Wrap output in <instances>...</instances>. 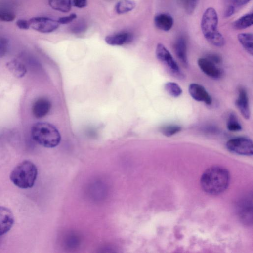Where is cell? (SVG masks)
Returning <instances> with one entry per match:
<instances>
[{"mask_svg": "<svg viewBox=\"0 0 253 253\" xmlns=\"http://www.w3.org/2000/svg\"><path fill=\"white\" fill-rule=\"evenodd\" d=\"M197 63L202 72L208 76L215 79L221 77L222 72L221 69L216 64L207 58H200Z\"/></svg>", "mask_w": 253, "mask_h": 253, "instance_id": "obj_8", "label": "cell"}, {"mask_svg": "<svg viewBox=\"0 0 253 253\" xmlns=\"http://www.w3.org/2000/svg\"><path fill=\"white\" fill-rule=\"evenodd\" d=\"M15 17V13L11 8L5 5H0V21L11 22Z\"/></svg>", "mask_w": 253, "mask_h": 253, "instance_id": "obj_21", "label": "cell"}, {"mask_svg": "<svg viewBox=\"0 0 253 253\" xmlns=\"http://www.w3.org/2000/svg\"><path fill=\"white\" fill-rule=\"evenodd\" d=\"M6 67L10 73L17 78H23L27 72L25 65L16 59L8 62L6 64Z\"/></svg>", "mask_w": 253, "mask_h": 253, "instance_id": "obj_15", "label": "cell"}, {"mask_svg": "<svg viewBox=\"0 0 253 253\" xmlns=\"http://www.w3.org/2000/svg\"><path fill=\"white\" fill-rule=\"evenodd\" d=\"M16 24L19 29L22 30H28L30 28L29 21L25 19L18 20Z\"/></svg>", "mask_w": 253, "mask_h": 253, "instance_id": "obj_28", "label": "cell"}, {"mask_svg": "<svg viewBox=\"0 0 253 253\" xmlns=\"http://www.w3.org/2000/svg\"><path fill=\"white\" fill-rule=\"evenodd\" d=\"M188 91L194 100L203 102L207 105L211 104V96L202 85L196 83H192L189 85Z\"/></svg>", "mask_w": 253, "mask_h": 253, "instance_id": "obj_9", "label": "cell"}, {"mask_svg": "<svg viewBox=\"0 0 253 253\" xmlns=\"http://www.w3.org/2000/svg\"><path fill=\"white\" fill-rule=\"evenodd\" d=\"M218 17L213 7H208L204 12L201 22V28L205 39L208 41L218 32Z\"/></svg>", "mask_w": 253, "mask_h": 253, "instance_id": "obj_5", "label": "cell"}, {"mask_svg": "<svg viewBox=\"0 0 253 253\" xmlns=\"http://www.w3.org/2000/svg\"><path fill=\"white\" fill-rule=\"evenodd\" d=\"M132 40V36L127 32H120L108 35L105 38V42L112 46H120L127 43Z\"/></svg>", "mask_w": 253, "mask_h": 253, "instance_id": "obj_13", "label": "cell"}, {"mask_svg": "<svg viewBox=\"0 0 253 253\" xmlns=\"http://www.w3.org/2000/svg\"><path fill=\"white\" fill-rule=\"evenodd\" d=\"M251 0H234V3L236 6L240 7L246 4Z\"/></svg>", "mask_w": 253, "mask_h": 253, "instance_id": "obj_32", "label": "cell"}, {"mask_svg": "<svg viewBox=\"0 0 253 253\" xmlns=\"http://www.w3.org/2000/svg\"><path fill=\"white\" fill-rule=\"evenodd\" d=\"M73 5L77 8L85 7L87 4V0H73Z\"/></svg>", "mask_w": 253, "mask_h": 253, "instance_id": "obj_30", "label": "cell"}, {"mask_svg": "<svg viewBox=\"0 0 253 253\" xmlns=\"http://www.w3.org/2000/svg\"><path fill=\"white\" fill-rule=\"evenodd\" d=\"M9 42L5 37L0 36V58H2L7 53L8 49Z\"/></svg>", "mask_w": 253, "mask_h": 253, "instance_id": "obj_26", "label": "cell"}, {"mask_svg": "<svg viewBox=\"0 0 253 253\" xmlns=\"http://www.w3.org/2000/svg\"><path fill=\"white\" fill-rule=\"evenodd\" d=\"M237 38L246 51L253 55V36L252 33H239Z\"/></svg>", "mask_w": 253, "mask_h": 253, "instance_id": "obj_17", "label": "cell"}, {"mask_svg": "<svg viewBox=\"0 0 253 253\" xmlns=\"http://www.w3.org/2000/svg\"><path fill=\"white\" fill-rule=\"evenodd\" d=\"M51 106V103L47 98H39L34 102L32 105V114L36 118H42L48 113Z\"/></svg>", "mask_w": 253, "mask_h": 253, "instance_id": "obj_11", "label": "cell"}, {"mask_svg": "<svg viewBox=\"0 0 253 253\" xmlns=\"http://www.w3.org/2000/svg\"><path fill=\"white\" fill-rule=\"evenodd\" d=\"M14 222L12 211L6 207L0 206V236L8 232Z\"/></svg>", "mask_w": 253, "mask_h": 253, "instance_id": "obj_10", "label": "cell"}, {"mask_svg": "<svg viewBox=\"0 0 253 253\" xmlns=\"http://www.w3.org/2000/svg\"><path fill=\"white\" fill-rule=\"evenodd\" d=\"M48 4L53 9L63 13L69 12L72 7L71 0H48Z\"/></svg>", "mask_w": 253, "mask_h": 253, "instance_id": "obj_18", "label": "cell"}, {"mask_svg": "<svg viewBox=\"0 0 253 253\" xmlns=\"http://www.w3.org/2000/svg\"><path fill=\"white\" fill-rule=\"evenodd\" d=\"M157 59L165 66L167 71L177 79H182L184 75L172 56L162 43H158L156 48Z\"/></svg>", "mask_w": 253, "mask_h": 253, "instance_id": "obj_4", "label": "cell"}, {"mask_svg": "<svg viewBox=\"0 0 253 253\" xmlns=\"http://www.w3.org/2000/svg\"><path fill=\"white\" fill-rule=\"evenodd\" d=\"M38 175V169L35 165L28 160L19 163L12 170L10 179L12 183L22 189L33 187Z\"/></svg>", "mask_w": 253, "mask_h": 253, "instance_id": "obj_3", "label": "cell"}, {"mask_svg": "<svg viewBox=\"0 0 253 253\" xmlns=\"http://www.w3.org/2000/svg\"><path fill=\"white\" fill-rule=\"evenodd\" d=\"M77 18V15L75 13H72L67 16H64L59 18L57 21L59 24H67L71 23Z\"/></svg>", "mask_w": 253, "mask_h": 253, "instance_id": "obj_27", "label": "cell"}, {"mask_svg": "<svg viewBox=\"0 0 253 253\" xmlns=\"http://www.w3.org/2000/svg\"><path fill=\"white\" fill-rule=\"evenodd\" d=\"M181 127L178 125H170L163 126L161 128V132L165 136L170 137L178 133Z\"/></svg>", "mask_w": 253, "mask_h": 253, "instance_id": "obj_24", "label": "cell"}, {"mask_svg": "<svg viewBox=\"0 0 253 253\" xmlns=\"http://www.w3.org/2000/svg\"><path fill=\"white\" fill-rule=\"evenodd\" d=\"M227 149L231 152L244 156H252L253 154L252 140L243 137L229 140L226 144Z\"/></svg>", "mask_w": 253, "mask_h": 253, "instance_id": "obj_6", "label": "cell"}, {"mask_svg": "<svg viewBox=\"0 0 253 253\" xmlns=\"http://www.w3.org/2000/svg\"><path fill=\"white\" fill-rule=\"evenodd\" d=\"M175 55L180 62L184 66L188 65L187 55V44L185 39L183 37H179L174 45Z\"/></svg>", "mask_w": 253, "mask_h": 253, "instance_id": "obj_14", "label": "cell"}, {"mask_svg": "<svg viewBox=\"0 0 253 253\" xmlns=\"http://www.w3.org/2000/svg\"><path fill=\"white\" fill-rule=\"evenodd\" d=\"M136 6L132 0H121L115 6V10L118 14H123L132 10Z\"/></svg>", "mask_w": 253, "mask_h": 253, "instance_id": "obj_19", "label": "cell"}, {"mask_svg": "<svg viewBox=\"0 0 253 253\" xmlns=\"http://www.w3.org/2000/svg\"><path fill=\"white\" fill-rule=\"evenodd\" d=\"M154 24L156 27L164 31H169L173 25V19L169 14L159 13L154 18Z\"/></svg>", "mask_w": 253, "mask_h": 253, "instance_id": "obj_16", "label": "cell"}, {"mask_svg": "<svg viewBox=\"0 0 253 253\" xmlns=\"http://www.w3.org/2000/svg\"><path fill=\"white\" fill-rule=\"evenodd\" d=\"M253 23V14H247L241 17L233 23L234 28L238 30L244 29L251 26Z\"/></svg>", "mask_w": 253, "mask_h": 253, "instance_id": "obj_20", "label": "cell"}, {"mask_svg": "<svg viewBox=\"0 0 253 253\" xmlns=\"http://www.w3.org/2000/svg\"><path fill=\"white\" fill-rule=\"evenodd\" d=\"M183 5L186 12L192 14L195 10L197 5V0H180Z\"/></svg>", "mask_w": 253, "mask_h": 253, "instance_id": "obj_25", "label": "cell"}, {"mask_svg": "<svg viewBox=\"0 0 253 253\" xmlns=\"http://www.w3.org/2000/svg\"><path fill=\"white\" fill-rule=\"evenodd\" d=\"M235 105L246 119L250 117V110L247 92L245 88L240 87L238 90V97L235 101Z\"/></svg>", "mask_w": 253, "mask_h": 253, "instance_id": "obj_12", "label": "cell"}, {"mask_svg": "<svg viewBox=\"0 0 253 253\" xmlns=\"http://www.w3.org/2000/svg\"><path fill=\"white\" fill-rule=\"evenodd\" d=\"M230 182V173L225 168L213 166L208 168L202 174L200 185L203 190L210 195L224 192Z\"/></svg>", "mask_w": 253, "mask_h": 253, "instance_id": "obj_1", "label": "cell"}, {"mask_svg": "<svg viewBox=\"0 0 253 253\" xmlns=\"http://www.w3.org/2000/svg\"><path fill=\"white\" fill-rule=\"evenodd\" d=\"M33 139L40 145L46 148H53L60 142L61 135L53 125L47 122H37L31 130Z\"/></svg>", "mask_w": 253, "mask_h": 253, "instance_id": "obj_2", "label": "cell"}, {"mask_svg": "<svg viewBox=\"0 0 253 253\" xmlns=\"http://www.w3.org/2000/svg\"><path fill=\"white\" fill-rule=\"evenodd\" d=\"M165 89L170 96L173 97H179L182 93V90L179 85L174 82H167L165 84Z\"/></svg>", "mask_w": 253, "mask_h": 253, "instance_id": "obj_22", "label": "cell"}, {"mask_svg": "<svg viewBox=\"0 0 253 253\" xmlns=\"http://www.w3.org/2000/svg\"></svg>", "mask_w": 253, "mask_h": 253, "instance_id": "obj_33", "label": "cell"}, {"mask_svg": "<svg viewBox=\"0 0 253 253\" xmlns=\"http://www.w3.org/2000/svg\"><path fill=\"white\" fill-rule=\"evenodd\" d=\"M235 12V8L233 5H230L225 10L224 16L225 17L231 16Z\"/></svg>", "mask_w": 253, "mask_h": 253, "instance_id": "obj_31", "label": "cell"}, {"mask_svg": "<svg viewBox=\"0 0 253 253\" xmlns=\"http://www.w3.org/2000/svg\"><path fill=\"white\" fill-rule=\"evenodd\" d=\"M211 61L213 62L216 64H218L221 62L222 59L221 57L218 54L214 53H210L207 55L206 57Z\"/></svg>", "mask_w": 253, "mask_h": 253, "instance_id": "obj_29", "label": "cell"}, {"mask_svg": "<svg viewBox=\"0 0 253 253\" xmlns=\"http://www.w3.org/2000/svg\"><path fill=\"white\" fill-rule=\"evenodd\" d=\"M28 21L32 29L42 33H51L60 25L57 20L46 17H34Z\"/></svg>", "mask_w": 253, "mask_h": 253, "instance_id": "obj_7", "label": "cell"}, {"mask_svg": "<svg viewBox=\"0 0 253 253\" xmlns=\"http://www.w3.org/2000/svg\"><path fill=\"white\" fill-rule=\"evenodd\" d=\"M227 127L229 130L232 131H238L242 129V126L234 113H230L228 117Z\"/></svg>", "mask_w": 253, "mask_h": 253, "instance_id": "obj_23", "label": "cell"}]
</instances>
